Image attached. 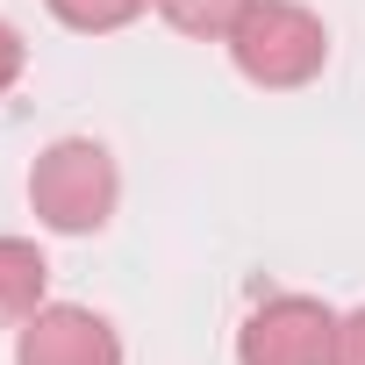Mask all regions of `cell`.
<instances>
[{
    "mask_svg": "<svg viewBox=\"0 0 365 365\" xmlns=\"http://www.w3.org/2000/svg\"><path fill=\"white\" fill-rule=\"evenodd\" d=\"M115 201H122V172H115L108 143H93V136H58L51 150H36V165H29V208H36L43 230H58V237H93V230H108Z\"/></svg>",
    "mask_w": 365,
    "mask_h": 365,
    "instance_id": "cell-1",
    "label": "cell"
},
{
    "mask_svg": "<svg viewBox=\"0 0 365 365\" xmlns=\"http://www.w3.org/2000/svg\"><path fill=\"white\" fill-rule=\"evenodd\" d=\"M230 58L251 86L265 93H294L308 79H322L329 65V29L315 8H301V0H251V15L237 22L230 36Z\"/></svg>",
    "mask_w": 365,
    "mask_h": 365,
    "instance_id": "cell-2",
    "label": "cell"
},
{
    "mask_svg": "<svg viewBox=\"0 0 365 365\" xmlns=\"http://www.w3.org/2000/svg\"><path fill=\"white\" fill-rule=\"evenodd\" d=\"M336 315L315 294H272L237 329V365H329Z\"/></svg>",
    "mask_w": 365,
    "mask_h": 365,
    "instance_id": "cell-3",
    "label": "cell"
},
{
    "mask_svg": "<svg viewBox=\"0 0 365 365\" xmlns=\"http://www.w3.org/2000/svg\"><path fill=\"white\" fill-rule=\"evenodd\" d=\"M15 365H122V336L79 301H43L15 336Z\"/></svg>",
    "mask_w": 365,
    "mask_h": 365,
    "instance_id": "cell-4",
    "label": "cell"
},
{
    "mask_svg": "<svg viewBox=\"0 0 365 365\" xmlns=\"http://www.w3.org/2000/svg\"><path fill=\"white\" fill-rule=\"evenodd\" d=\"M43 287H51L43 251L29 237H0V329H22L43 308Z\"/></svg>",
    "mask_w": 365,
    "mask_h": 365,
    "instance_id": "cell-5",
    "label": "cell"
},
{
    "mask_svg": "<svg viewBox=\"0 0 365 365\" xmlns=\"http://www.w3.org/2000/svg\"><path fill=\"white\" fill-rule=\"evenodd\" d=\"M150 8H158L179 36H194V43H230L237 22L251 15V0H150Z\"/></svg>",
    "mask_w": 365,
    "mask_h": 365,
    "instance_id": "cell-6",
    "label": "cell"
},
{
    "mask_svg": "<svg viewBox=\"0 0 365 365\" xmlns=\"http://www.w3.org/2000/svg\"><path fill=\"white\" fill-rule=\"evenodd\" d=\"M43 8L65 22V29H79V36H115V29H129L150 0H43Z\"/></svg>",
    "mask_w": 365,
    "mask_h": 365,
    "instance_id": "cell-7",
    "label": "cell"
},
{
    "mask_svg": "<svg viewBox=\"0 0 365 365\" xmlns=\"http://www.w3.org/2000/svg\"><path fill=\"white\" fill-rule=\"evenodd\" d=\"M329 365H365V308L336 315V344H329Z\"/></svg>",
    "mask_w": 365,
    "mask_h": 365,
    "instance_id": "cell-8",
    "label": "cell"
},
{
    "mask_svg": "<svg viewBox=\"0 0 365 365\" xmlns=\"http://www.w3.org/2000/svg\"><path fill=\"white\" fill-rule=\"evenodd\" d=\"M22 65H29V51H22V36L0 22V93H8L15 79H22Z\"/></svg>",
    "mask_w": 365,
    "mask_h": 365,
    "instance_id": "cell-9",
    "label": "cell"
}]
</instances>
